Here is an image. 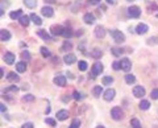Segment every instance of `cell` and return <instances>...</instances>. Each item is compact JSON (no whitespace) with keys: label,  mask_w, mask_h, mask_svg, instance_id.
Instances as JSON below:
<instances>
[{"label":"cell","mask_w":158,"mask_h":128,"mask_svg":"<svg viewBox=\"0 0 158 128\" xmlns=\"http://www.w3.org/2000/svg\"><path fill=\"white\" fill-rule=\"evenodd\" d=\"M103 63H100V62H95L94 63V66H92V75L94 77H96V75H99L103 71Z\"/></svg>","instance_id":"obj_4"},{"label":"cell","mask_w":158,"mask_h":128,"mask_svg":"<svg viewBox=\"0 0 158 128\" xmlns=\"http://www.w3.org/2000/svg\"><path fill=\"white\" fill-rule=\"evenodd\" d=\"M21 128H33V123H25V124H23Z\"/></svg>","instance_id":"obj_43"},{"label":"cell","mask_w":158,"mask_h":128,"mask_svg":"<svg viewBox=\"0 0 158 128\" xmlns=\"http://www.w3.org/2000/svg\"><path fill=\"white\" fill-rule=\"evenodd\" d=\"M125 82L128 83V85H132V83L136 82V77L133 74H126L125 75Z\"/></svg>","instance_id":"obj_27"},{"label":"cell","mask_w":158,"mask_h":128,"mask_svg":"<svg viewBox=\"0 0 158 128\" xmlns=\"http://www.w3.org/2000/svg\"><path fill=\"white\" fill-rule=\"evenodd\" d=\"M63 61H65V63H67V65H71V63H74L75 61H77V57H75L72 53H69L63 57Z\"/></svg>","instance_id":"obj_13"},{"label":"cell","mask_w":158,"mask_h":128,"mask_svg":"<svg viewBox=\"0 0 158 128\" xmlns=\"http://www.w3.org/2000/svg\"><path fill=\"white\" fill-rule=\"evenodd\" d=\"M81 127V122L78 119H75V120H72V123H71V125H70V128H79Z\"/></svg>","instance_id":"obj_35"},{"label":"cell","mask_w":158,"mask_h":128,"mask_svg":"<svg viewBox=\"0 0 158 128\" xmlns=\"http://www.w3.org/2000/svg\"><path fill=\"white\" fill-rule=\"evenodd\" d=\"M69 111L67 110H61V111L57 112V119L58 120H66L69 118Z\"/></svg>","instance_id":"obj_15"},{"label":"cell","mask_w":158,"mask_h":128,"mask_svg":"<svg viewBox=\"0 0 158 128\" xmlns=\"http://www.w3.org/2000/svg\"><path fill=\"white\" fill-rule=\"evenodd\" d=\"M91 56L92 57H95V58H99V57L103 56V53H101V50H99V49H95V50L91 53Z\"/></svg>","instance_id":"obj_34"},{"label":"cell","mask_w":158,"mask_h":128,"mask_svg":"<svg viewBox=\"0 0 158 128\" xmlns=\"http://www.w3.org/2000/svg\"><path fill=\"white\" fill-rule=\"evenodd\" d=\"M101 82H103V85L109 86V85H111V83H113V78H112V77H103V79H101Z\"/></svg>","instance_id":"obj_29"},{"label":"cell","mask_w":158,"mask_h":128,"mask_svg":"<svg viewBox=\"0 0 158 128\" xmlns=\"http://www.w3.org/2000/svg\"><path fill=\"white\" fill-rule=\"evenodd\" d=\"M54 83L57 86H61V87H62V86L66 85V77H65V75H57V77L54 78Z\"/></svg>","instance_id":"obj_14"},{"label":"cell","mask_w":158,"mask_h":128,"mask_svg":"<svg viewBox=\"0 0 158 128\" xmlns=\"http://www.w3.org/2000/svg\"><path fill=\"white\" fill-rule=\"evenodd\" d=\"M0 40L1 41L11 40V33H9L7 29H1V31H0Z\"/></svg>","instance_id":"obj_16"},{"label":"cell","mask_w":158,"mask_h":128,"mask_svg":"<svg viewBox=\"0 0 158 128\" xmlns=\"http://www.w3.org/2000/svg\"><path fill=\"white\" fill-rule=\"evenodd\" d=\"M74 99L75 100H81V99H83V95H82L81 93H78V91H74Z\"/></svg>","instance_id":"obj_38"},{"label":"cell","mask_w":158,"mask_h":128,"mask_svg":"<svg viewBox=\"0 0 158 128\" xmlns=\"http://www.w3.org/2000/svg\"><path fill=\"white\" fill-rule=\"evenodd\" d=\"M157 41H158V38L157 37H154V38H149V40H148V42H149V44H157Z\"/></svg>","instance_id":"obj_44"},{"label":"cell","mask_w":158,"mask_h":128,"mask_svg":"<svg viewBox=\"0 0 158 128\" xmlns=\"http://www.w3.org/2000/svg\"><path fill=\"white\" fill-rule=\"evenodd\" d=\"M78 66H79V70L81 71H86L87 70V62L86 61H79Z\"/></svg>","instance_id":"obj_31"},{"label":"cell","mask_w":158,"mask_h":128,"mask_svg":"<svg viewBox=\"0 0 158 128\" xmlns=\"http://www.w3.org/2000/svg\"><path fill=\"white\" fill-rule=\"evenodd\" d=\"M92 94H94L95 98H99L101 94H103V88H101V86H95L94 90H92Z\"/></svg>","instance_id":"obj_21"},{"label":"cell","mask_w":158,"mask_h":128,"mask_svg":"<svg viewBox=\"0 0 158 128\" xmlns=\"http://www.w3.org/2000/svg\"><path fill=\"white\" fill-rule=\"evenodd\" d=\"M100 1H101V0H88V3L94 4V6H95V4H100Z\"/></svg>","instance_id":"obj_45"},{"label":"cell","mask_w":158,"mask_h":128,"mask_svg":"<svg viewBox=\"0 0 158 128\" xmlns=\"http://www.w3.org/2000/svg\"><path fill=\"white\" fill-rule=\"evenodd\" d=\"M23 58H24V60H26V61L30 60V56H29L28 51H24V53H23Z\"/></svg>","instance_id":"obj_42"},{"label":"cell","mask_w":158,"mask_h":128,"mask_svg":"<svg viewBox=\"0 0 158 128\" xmlns=\"http://www.w3.org/2000/svg\"><path fill=\"white\" fill-rule=\"evenodd\" d=\"M45 123H46V124H49V125H52V127H55V120L52 119V118H46Z\"/></svg>","instance_id":"obj_36"},{"label":"cell","mask_w":158,"mask_h":128,"mask_svg":"<svg viewBox=\"0 0 158 128\" xmlns=\"http://www.w3.org/2000/svg\"><path fill=\"white\" fill-rule=\"evenodd\" d=\"M133 95H135L136 98H142L145 95V88L142 87V86H135V88H133Z\"/></svg>","instance_id":"obj_5"},{"label":"cell","mask_w":158,"mask_h":128,"mask_svg":"<svg viewBox=\"0 0 158 128\" xmlns=\"http://www.w3.org/2000/svg\"><path fill=\"white\" fill-rule=\"evenodd\" d=\"M111 51L113 53V56L119 57V56H121V53H123V49H120V48H112V49H111Z\"/></svg>","instance_id":"obj_33"},{"label":"cell","mask_w":158,"mask_h":128,"mask_svg":"<svg viewBox=\"0 0 158 128\" xmlns=\"http://www.w3.org/2000/svg\"><path fill=\"white\" fill-rule=\"evenodd\" d=\"M17 91H19L17 86H16V85H12V86H9V87H7L6 90H4V94H6V95H8V94H16Z\"/></svg>","instance_id":"obj_18"},{"label":"cell","mask_w":158,"mask_h":128,"mask_svg":"<svg viewBox=\"0 0 158 128\" xmlns=\"http://www.w3.org/2000/svg\"><path fill=\"white\" fill-rule=\"evenodd\" d=\"M128 15H129L130 17H133V19H137V17L141 16V9L140 7L137 6H132L128 8Z\"/></svg>","instance_id":"obj_2"},{"label":"cell","mask_w":158,"mask_h":128,"mask_svg":"<svg viewBox=\"0 0 158 128\" xmlns=\"http://www.w3.org/2000/svg\"><path fill=\"white\" fill-rule=\"evenodd\" d=\"M150 97H152V99H158V88H154V90H152V93H150Z\"/></svg>","instance_id":"obj_37"},{"label":"cell","mask_w":158,"mask_h":128,"mask_svg":"<svg viewBox=\"0 0 158 128\" xmlns=\"http://www.w3.org/2000/svg\"><path fill=\"white\" fill-rule=\"evenodd\" d=\"M83 21L86 24H88V25H91V24L95 23V16L92 13H86L83 16Z\"/></svg>","instance_id":"obj_17"},{"label":"cell","mask_w":158,"mask_h":128,"mask_svg":"<svg viewBox=\"0 0 158 128\" xmlns=\"http://www.w3.org/2000/svg\"><path fill=\"white\" fill-rule=\"evenodd\" d=\"M95 36L98 38H103L104 36H106V29H104V26H101V25L96 26V28H95Z\"/></svg>","instance_id":"obj_10"},{"label":"cell","mask_w":158,"mask_h":128,"mask_svg":"<svg viewBox=\"0 0 158 128\" xmlns=\"http://www.w3.org/2000/svg\"><path fill=\"white\" fill-rule=\"evenodd\" d=\"M130 67H132V63H130L129 58H123V60H121V69H123L124 71H129Z\"/></svg>","instance_id":"obj_11"},{"label":"cell","mask_w":158,"mask_h":128,"mask_svg":"<svg viewBox=\"0 0 158 128\" xmlns=\"http://www.w3.org/2000/svg\"><path fill=\"white\" fill-rule=\"evenodd\" d=\"M149 107H150L149 100H141L140 102V108L141 110H149Z\"/></svg>","instance_id":"obj_28"},{"label":"cell","mask_w":158,"mask_h":128,"mask_svg":"<svg viewBox=\"0 0 158 128\" xmlns=\"http://www.w3.org/2000/svg\"><path fill=\"white\" fill-rule=\"evenodd\" d=\"M126 1H132V0H126Z\"/></svg>","instance_id":"obj_49"},{"label":"cell","mask_w":158,"mask_h":128,"mask_svg":"<svg viewBox=\"0 0 158 128\" xmlns=\"http://www.w3.org/2000/svg\"><path fill=\"white\" fill-rule=\"evenodd\" d=\"M62 36H63V37H70V36H71V32H70V29H65V31H63V33H62Z\"/></svg>","instance_id":"obj_41"},{"label":"cell","mask_w":158,"mask_h":128,"mask_svg":"<svg viewBox=\"0 0 158 128\" xmlns=\"http://www.w3.org/2000/svg\"><path fill=\"white\" fill-rule=\"evenodd\" d=\"M130 124H132L133 128H142V127H141L140 120H137V119H132V120H130Z\"/></svg>","instance_id":"obj_32"},{"label":"cell","mask_w":158,"mask_h":128,"mask_svg":"<svg viewBox=\"0 0 158 128\" xmlns=\"http://www.w3.org/2000/svg\"><path fill=\"white\" fill-rule=\"evenodd\" d=\"M24 102H32V100H34V97L33 95H25V97L23 98Z\"/></svg>","instance_id":"obj_40"},{"label":"cell","mask_w":158,"mask_h":128,"mask_svg":"<svg viewBox=\"0 0 158 128\" xmlns=\"http://www.w3.org/2000/svg\"><path fill=\"white\" fill-rule=\"evenodd\" d=\"M111 33V36H112V38L115 40V42H124L125 41V36H124V33L123 32H120V31H117V29H113V31H111L109 32Z\"/></svg>","instance_id":"obj_1"},{"label":"cell","mask_w":158,"mask_h":128,"mask_svg":"<svg viewBox=\"0 0 158 128\" xmlns=\"http://www.w3.org/2000/svg\"><path fill=\"white\" fill-rule=\"evenodd\" d=\"M115 94H116V91L113 90V88H108V90L104 91L103 98L107 100V102H109V100H112L113 98H115Z\"/></svg>","instance_id":"obj_6"},{"label":"cell","mask_w":158,"mask_h":128,"mask_svg":"<svg viewBox=\"0 0 158 128\" xmlns=\"http://www.w3.org/2000/svg\"><path fill=\"white\" fill-rule=\"evenodd\" d=\"M149 31V26L146 25V24H138L137 26H136V33L137 34H145L146 32Z\"/></svg>","instance_id":"obj_8"},{"label":"cell","mask_w":158,"mask_h":128,"mask_svg":"<svg viewBox=\"0 0 158 128\" xmlns=\"http://www.w3.org/2000/svg\"><path fill=\"white\" fill-rule=\"evenodd\" d=\"M111 116L115 120H121L123 119V111H121L120 107H113L111 110Z\"/></svg>","instance_id":"obj_3"},{"label":"cell","mask_w":158,"mask_h":128,"mask_svg":"<svg viewBox=\"0 0 158 128\" xmlns=\"http://www.w3.org/2000/svg\"><path fill=\"white\" fill-rule=\"evenodd\" d=\"M7 79H8L9 82H14V83H16L19 81V75L16 74V73H9V74L7 75Z\"/></svg>","instance_id":"obj_25"},{"label":"cell","mask_w":158,"mask_h":128,"mask_svg":"<svg viewBox=\"0 0 158 128\" xmlns=\"http://www.w3.org/2000/svg\"><path fill=\"white\" fill-rule=\"evenodd\" d=\"M107 3L111 4V6H113V4H116V0H107Z\"/></svg>","instance_id":"obj_47"},{"label":"cell","mask_w":158,"mask_h":128,"mask_svg":"<svg viewBox=\"0 0 158 128\" xmlns=\"http://www.w3.org/2000/svg\"><path fill=\"white\" fill-rule=\"evenodd\" d=\"M30 20L33 21V23H34L36 25H41V24H42V20H41V17L37 16L36 13H32V15H30Z\"/></svg>","instance_id":"obj_23"},{"label":"cell","mask_w":158,"mask_h":128,"mask_svg":"<svg viewBox=\"0 0 158 128\" xmlns=\"http://www.w3.org/2000/svg\"><path fill=\"white\" fill-rule=\"evenodd\" d=\"M21 16H23V11H21V9H17V11H13L9 13V17H11L12 20H17Z\"/></svg>","instance_id":"obj_19"},{"label":"cell","mask_w":158,"mask_h":128,"mask_svg":"<svg viewBox=\"0 0 158 128\" xmlns=\"http://www.w3.org/2000/svg\"><path fill=\"white\" fill-rule=\"evenodd\" d=\"M16 70H17V73H24V71L26 70V63L24 62V61L16 63Z\"/></svg>","instance_id":"obj_20"},{"label":"cell","mask_w":158,"mask_h":128,"mask_svg":"<svg viewBox=\"0 0 158 128\" xmlns=\"http://www.w3.org/2000/svg\"><path fill=\"white\" fill-rule=\"evenodd\" d=\"M96 128H104V127H103V125H99V127H96Z\"/></svg>","instance_id":"obj_48"},{"label":"cell","mask_w":158,"mask_h":128,"mask_svg":"<svg viewBox=\"0 0 158 128\" xmlns=\"http://www.w3.org/2000/svg\"><path fill=\"white\" fill-rule=\"evenodd\" d=\"M41 13L45 17H52L53 15H54V9H53L52 7H43V8L41 9Z\"/></svg>","instance_id":"obj_12"},{"label":"cell","mask_w":158,"mask_h":128,"mask_svg":"<svg viewBox=\"0 0 158 128\" xmlns=\"http://www.w3.org/2000/svg\"><path fill=\"white\" fill-rule=\"evenodd\" d=\"M0 110H1V112H3V114H4V112L7 111V107H6V106H4V104H3V103L0 104Z\"/></svg>","instance_id":"obj_46"},{"label":"cell","mask_w":158,"mask_h":128,"mask_svg":"<svg viewBox=\"0 0 158 128\" xmlns=\"http://www.w3.org/2000/svg\"><path fill=\"white\" fill-rule=\"evenodd\" d=\"M24 4H25L28 8H34L37 6V0H24Z\"/></svg>","instance_id":"obj_26"},{"label":"cell","mask_w":158,"mask_h":128,"mask_svg":"<svg viewBox=\"0 0 158 128\" xmlns=\"http://www.w3.org/2000/svg\"><path fill=\"white\" fill-rule=\"evenodd\" d=\"M40 50H41V54H42V56H43V57H45V58L50 57V50H49V49H48V48H45V46H42V48H41Z\"/></svg>","instance_id":"obj_30"},{"label":"cell","mask_w":158,"mask_h":128,"mask_svg":"<svg viewBox=\"0 0 158 128\" xmlns=\"http://www.w3.org/2000/svg\"><path fill=\"white\" fill-rule=\"evenodd\" d=\"M37 34L40 36V37H42L43 40H52V37H50V34L48 33L46 31H43V29H40V31L37 32Z\"/></svg>","instance_id":"obj_22"},{"label":"cell","mask_w":158,"mask_h":128,"mask_svg":"<svg viewBox=\"0 0 158 128\" xmlns=\"http://www.w3.org/2000/svg\"><path fill=\"white\" fill-rule=\"evenodd\" d=\"M112 67H113V70H119V69H121V62L115 61V62L112 63Z\"/></svg>","instance_id":"obj_39"},{"label":"cell","mask_w":158,"mask_h":128,"mask_svg":"<svg viewBox=\"0 0 158 128\" xmlns=\"http://www.w3.org/2000/svg\"><path fill=\"white\" fill-rule=\"evenodd\" d=\"M29 20H30V16H21L20 19H19V21H20V24L23 26H28L29 25Z\"/></svg>","instance_id":"obj_24"},{"label":"cell","mask_w":158,"mask_h":128,"mask_svg":"<svg viewBox=\"0 0 158 128\" xmlns=\"http://www.w3.org/2000/svg\"><path fill=\"white\" fill-rule=\"evenodd\" d=\"M14 60H16V57H14V54L11 53V51H7V53L4 54V61H6V63H8V65H13Z\"/></svg>","instance_id":"obj_7"},{"label":"cell","mask_w":158,"mask_h":128,"mask_svg":"<svg viewBox=\"0 0 158 128\" xmlns=\"http://www.w3.org/2000/svg\"><path fill=\"white\" fill-rule=\"evenodd\" d=\"M63 31H65V28L61 25H53L52 28H50V32H52L54 36H62Z\"/></svg>","instance_id":"obj_9"}]
</instances>
